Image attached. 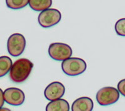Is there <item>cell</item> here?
Wrapping results in <instances>:
<instances>
[{"mask_svg":"<svg viewBox=\"0 0 125 111\" xmlns=\"http://www.w3.org/2000/svg\"><path fill=\"white\" fill-rule=\"evenodd\" d=\"M33 63L28 59H18L12 65L10 78L15 83H21L27 79L33 69Z\"/></svg>","mask_w":125,"mask_h":111,"instance_id":"1","label":"cell"},{"mask_svg":"<svg viewBox=\"0 0 125 111\" xmlns=\"http://www.w3.org/2000/svg\"><path fill=\"white\" fill-rule=\"evenodd\" d=\"M62 71L70 76H76L84 73L87 65L83 59L79 57H69L62 61L61 64Z\"/></svg>","mask_w":125,"mask_h":111,"instance_id":"2","label":"cell"},{"mask_svg":"<svg viewBox=\"0 0 125 111\" xmlns=\"http://www.w3.org/2000/svg\"><path fill=\"white\" fill-rule=\"evenodd\" d=\"M61 19V14L59 10L48 8L41 12L38 18V21L41 27L48 28L58 24Z\"/></svg>","mask_w":125,"mask_h":111,"instance_id":"3","label":"cell"},{"mask_svg":"<svg viewBox=\"0 0 125 111\" xmlns=\"http://www.w3.org/2000/svg\"><path fill=\"white\" fill-rule=\"evenodd\" d=\"M25 47V37L21 34L14 33L11 35L8 39V51L13 57H18L22 54Z\"/></svg>","mask_w":125,"mask_h":111,"instance_id":"4","label":"cell"},{"mask_svg":"<svg viewBox=\"0 0 125 111\" xmlns=\"http://www.w3.org/2000/svg\"><path fill=\"white\" fill-rule=\"evenodd\" d=\"M119 98V92L113 87H105L98 91L96 94L97 102L103 106L115 104Z\"/></svg>","mask_w":125,"mask_h":111,"instance_id":"5","label":"cell"},{"mask_svg":"<svg viewBox=\"0 0 125 111\" xmlns=\"http://www.w3.org/2000/svg\"><path fill=\"white\" fill-rule=\"evenodd\" d=\"M50 57L56 61H64L71 56L73 51L69 45L62 43H52L48 48Z\"/></svg>","mask_w":125,"mask_h":111,"instance_id":"6","label":"cell"},{"mask_svg":"<svg viewBox=\"0 0 125 111\" xmlns=\"http://www.w3.org/2000/svg\"><path fill=\"white\" fill-rule=\"evenodd\" d=\"M4 101L10 105L18 106L23 104L25 95L22 90L16 87L6 89L3 92Z\"/></svg>","mask_w":125,"mask_h":111,"instance_id":"7","label":"cell"},{"mask_svg":"<svg viewBox=\"0 0 125 111\" xmlns=\"http://www.w3.org/2000/svg\"><path fill=\"white\" fill-rule=\"evenodd\" d=\"M65 87L60 82H53L49 84L44 90V94L46 98L49 101L59 99L64 95Z\"/></svg>","mask_w":125,"mask_h":111,"instance_id":"8","label":"cell"},{"mask_svg":"<svg viewBox=\"0 0 125 111\" xmlns=\"http://www.w3.org/2000/svg\"><path fill=\"white\" fill-rule=\"evenodd\" d=\"M93 107V102L91 98L82 97L74 101L72 104L71 110L73 111H91Z\"/></svg>","mask_w":125,"mask_h":111,"instance_id":"9","label":"cell"},{"mask_svg":"<svg viewBox=\"0 0 125 111\" xmlns=\"http://www.w3.org/2000/svg\"><path fill=\"white\" fill-rule=\"evenodd\" d=\"M46 111H69L70 104L65 99H59L50 102L46 107Z\"/></svg>","mask_w":125,"mask_h":111,"instance_id":"10","label":"cell"},{"mask_svg":"<svg viewBox=\"0 0 125 111\" xmlns=\"http://www.w3.org/2000/svg\"><path fill=\"white\" fill-rule=\"evenodd\" d=\"M29 5L36 11H42L52 5V0H29Z\"/></svg>","mask_w":125,"mask_h":111,"instance_id":"11","label":"cell"},{"mask_svg":"<svg viewBox=\"0 0 125 111\" xmlns=\"http://www.w3.org/2000/svg\"><path fill=\"white\" fill-rule=\"evenodd\" d=\"M12 65L11 59L8 56H3L0 57V77H3L8 73Z\"/></svg>","mask_w":125,"mask_h":111,"instance_id":"12","label":"cell"},{"mask_svg":"<svg viewBox=\"0 0 125 111\" xmlns=\"http://www.w3.org/2000/svg\"><path fill=\"white\" fill-rule=\"evenodd\" d=\"M6 6L12 9H20L26 6L29 0H6Z\"/></svg>","mask_w":125,"mask_h":111,"instance_id":"13","label":"cell"},{"mask_svg":"<svg viewBox=\"0 0 125 111\" xmlns=\"http://www.w3.org/2000/svg\"><path fill=\"white\" fill-rule=\"evenodd\" d=\"M115 29L118 35L125 36V18H122L118 20L116 23Z\"/></svg>","mask_w":125,"mask_h":111,"instance_id":"14","label":"cell"},{"mask_svg":"<svg viewBox=\"0 0 125 111\" xmlns=\"http://www.w3.org/2000/svg\"><path fill=\"white\" fill-rule=\"evenodd\" d=\"M118 90L121 95L125 97V79L121 80L118 83Z\"/></svg>","mask_w":125,"mask_h":111,"instance_id":"15","label":"cell"},{"mask_svg":"<svg viewBox=\"0 0 125 111\" xmlns=\"http://www.w3.org/2000/svg\"><path fill=\"white\" fill-rule=\"evenodd\" d=\"M4 103V95H3V92L1 90V89H0V109L3 107Z\"/></svg>","mask_w":125,"mask_h":111,"instance_id":"16","label":"cell"}]
</instances>
